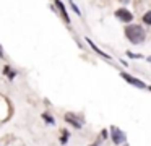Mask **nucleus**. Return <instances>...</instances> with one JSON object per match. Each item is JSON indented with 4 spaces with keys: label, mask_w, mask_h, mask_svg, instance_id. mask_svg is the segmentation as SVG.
Here are the masks:
<instances>
[{
    "label": "nucleus",
    "mask_w": 151,
    "mask_h": 146,
    "mask_svg": "<svg viewBox=\"0 0 151 146\" xmlns=\"http://www.w3.org/2000/svg\"><path fill=\"white\" fill-rule=\"evenodd\" d=\"M4 73H5V75H10V73H12V67H8V65H7V67L4 68Z\"/></svg>",
    "instance_id": "12"
},
{
    "label": "nucleus",
    "mask_w": 151,
    "mask_h": 146,
    "mask_svg": "<svg viewBox=\"0 0 151 146\" xmlns=\"http://www.w3.org/2000/svg\"><path fill=\"white\" fill-rule=\"evenodd\" d=\"M125 36H127V39L132 44H141L145 41V37H146V32H145V29L141 26L130 24L125 28Z\"/></svg>",
    "instance_id": "1"
},
{
    "label": "nucleus",
    "mask_w": 151,
    "mask_h": 146,
    "mask_svg": "<svg viewBox=\"0 0 151 146\" xmlns=\"http://www.w3.org/2000/svg\"><path fill=\"white\" fill-rule=\"evenodd\" d=\"M127 55L128 57H132V58H141L143 55H140V54H133V52H127Z\"/></svg>",
    "instance_id": "11"
},
{
    "label": "nucleus",
    "mask_w": 151,
    "mask_h": 146,
    "mask_svg": "<svg viewBox=\"0 0 151 146\" xmlns=\"http://www.w3.org/2000/svg\"><path fill=\"white\" fill-rule=\"evenodd\" d=\"M5 54H4V49H2V45H0V58H4Z\"/></svg>",
    "instance_id": "13"
},
{
    "label": "nucleus",
    "mask_w": 151,
    "mask_h": 146,
    "mask_svg": "<svg viewBox=\"0 0 151 146\" xmlns=\"http://www.w3.org/2000/svg\"><path fill=\"white\" fill-rule=\"evenodd\" d=\"M115 16H117L120 21H125V23H130L132 19H133V15H132L128 10H125V8H119V10H115Z\"/></svg>",
    "instance_id": "5"
},
{
    "label": "nucleus",
    "mask_w": 151,
    "mask_h": 146,
    "mask_svg": "<svg viewBox=\"0 0 151 146\" xmlns=\"http://www.w3.org/2000/svg\"><path fill=\"white\" fill-rule=\"evenodd\" d=\"M120 76L124 78L127 83H130V84H133V86H137V88H140V89H145L146 88V84L143 83L141 80H138V78H135V76H132V75H128V73H125V71H122L120 73Z\"/></svg>",
    "instance_id": "3"
},
{
    "label": "nucleus",
    "mask_w": 151,
    "mask_h": 146,
    "mask_svg": "<svg viewBox=\"0 0 151 146\" xmlns=\"http://www.w3.org/2000/svg\"><path fill=\"white\" fill-rule=\"evenodd\" d=\"M55 6L60 10V13H62V18L65 19V23H70V16H68V13H67V10H65V6H63V3L60 2V0H55Z\"/></svg>",
    "instance_id": "6"
},
{
    "label": "nucleus",
    "mask_w": 151,
    "mask_h": 146,
    "mask_svg": "<svg viewBox=\"0 0 151 146\" xmlns=\"http://www.w3.org/2000/svg\"><path fill=\"white\" fill-rule=\"evenodd\" d=\"M102 138H107V130H102Z\"/></svg>",
    "instance_id": "14"
},
{
    "label": "nucleus",
    "mask_w": 151,
    "mask_h": 146,
    "mask_svg": "<svg viewBox=\"0 0 151 146\" xmlns=\"http://www.w3.org/2000/svg\"><path fill=\"white\" fill-rule=\"evenodd\" d=\"M86 42H88V44L91 45V47L94 49V50L98 52L99 55H101V57H104L106 60H111V55H107V54H104V52H102V50H99V47H96V45H94V42H93V41H89V39H86Z\"/></svg>",
    "instance_id": "7"
},
{
    "label": "nucleus",
    "mask_w": 151,
    "mask_h": 146,
    "mask_svg": "<svg viewBox=\"0 0 151 146\" xmlns=\"http://www.w3.org/2000/svg\"><path fill=\"white\" fill-rule=\"evenodd\" d=\"M65 120L70 123V125L75 127V128H81V127H83V120L80 119L78 115H75L73 112H67L65 114Z\"/></svg>",
    "instance_id": "4"
},
{
    "label": "nucleus",
    "mask_w": 151,
    "mask_h": 146,
    "mask_svg": "<svg viewBox=\"0 0 151 146\" xmlns=\"http://www.w3.org/2000/svg\"><path fill=\"white\" fill-rule=\"evenodd\" d=\"M143 21L146 23V24H151V12H146L143 16Z\"/></svg>",
    "instance_id": "10"
},
{
    "label": "nucleus",
    "mask_w": 151,
    "mask_h": 146,
    "mask_svg": "<svg viewBox=\"0 0 151 146\" xmlns=\"http://www.w3.org/2000/svg\"><path fill=\"white\" fill-rule=\"evenodd\" d=\"M68 136H70V133L67 132V130H63V132H62V138H60V143H62V145H65L67 140H68Z\"/></svg>",
    "instance_id": "9"
},
{
    "label": "nucleus",
    "mask_w": 151,
    "mask_h": 146,
    "mask_svg": "<svg viewBox=\"0 0 151 146\" xmlns=\"http://www.w3.org/2000/svg\"><path fill=\"white\" fill-rule=\"evenodd\" d=\"M42 119L46 123H49V125H55V120H54L52 115H49V114H42Z\"/></svg>",
    "instance_id": "8"
},
{
    "label": "nucleus",
    "mask_w": 151,
    "mask_h": 146,
    "mask_svg": "<svg viewBox=\"0 0 151 146\" xmlns=\"http://www.w3.org/2000/svg\"><path fill=\"white\" fill-rule=\"evenodd\" d=\"M111 138L114 145H124L127 141V135L119 127H111Z\"/></svg>",
    "instance_id": "2"
},
{
    "label": "nucleus",
    "mask_w": 151,
    "mask_h": 146,
    "mask_svg": "<svg viewBox=\"0 0 151 146\" xmlns=\"http://www.w3.org/2000/svg\"><path fill=\"white\" fill-rule=\"evenodd\" d=\"M122 2H128V0H122Z\"/></svg>",
    "instance_id": "15"
},
{
    "label": "nucleus",
    "mask_w": 151,
    "mask_h": 146,
    "mask_svg": "<svg viewBox=\"0 0 151 146\" xmlns=\"http://www.w3.org/2000/svg\"><path fill=\"white\" fill-rule=\"evenodd\" d=\"M125 146H128V145H125Z\"/></svg>",
    "instance_id": "16"
}]
</instances>
